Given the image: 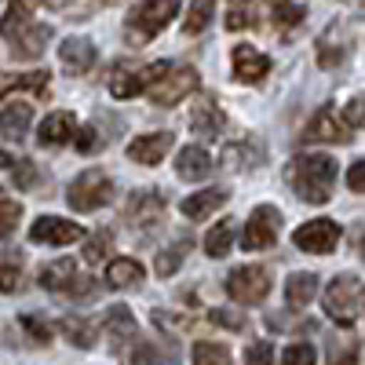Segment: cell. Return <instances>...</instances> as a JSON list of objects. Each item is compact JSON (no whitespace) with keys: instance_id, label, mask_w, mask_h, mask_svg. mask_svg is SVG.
<instances>
[{"instance_id":"cell-41","label":"cell","mask_w":365,"mask_h":365,"mask_svg":"<svg viewBox=\"0 0 365 365\" xmlns=\"http://www.w3.org/2000/svg\"><path fill=\"white\" fill-rule=\"evenodd\" d=\"M282 365H318V354L311 344H289L282 351Z\"/></svg>"},{"instance_id":"cell-30","label":"cell","mask_w":365,"mask_h":365,"mask_svg":"<svg viewBox=\"0 0 365 365\" xmlns=\"http://www.w3.org/2000/svg\"><path fill=\"white\" fill-rule=\"evenodd\" d=\"M58 332L73 344V347H81V351H88V347H96V325H91L88 318H81V314H66L63 322H58Z\"/></svg>"},{"instance_id":"cell-3","label":"cell","mask_w":365,"mask_h":365,"mask_svg":"<svg viewBox=\"0 0 365 365\" xmlns=\"http://www.w3.org/2000/svg\"><path fill=\"white\" fill-rule=\"evenodd\" d=\"M41 285L48 292H58V296H70V299H96L99 292V282L88 278V274H77V263L73 259H55L41 270Z\"/></svg>"},{"instance_id":"cell-11","label":"cell","mask_w":365,"mask_h":365,"mask_svg":"<svg viewBox=\"0 0 365 365\" xmlns=\"http://www.w3.org/2000/svg\"><path fill=\"white\" fill-rule=\"evenodd\" d=\"M81 237H84V230L73 220H63V216H41L34 227H29V241H34V245L63 249V245H73V241H81Z\"/></svg>"},{"instance_id":"cell-45","label":"cell","mask_w":365,"mask_h":365,"mask_svg":"<svg viewBox=\"0 0 365 365\" xmlns=\"http://www.w3.org/2000/svg\"><path fill=\"white\" fill-rule=\"evenodd\" d=\"M344 125L347 128H365V96H354L347 106H344Z\"/></svg>"},{"instance_id":"cell-1","label":"cell","mask_w":365,"mask_h":365,"mask_svg":"<svg viewBox=\"0 0 365 365\" xmlns=\"http://www.w3.org/2000/svg\"><path fill=\"white\" fill-rule=\"evenodd\" d=\"M289 187L296 190L299 201L307 205H325L336 187V161L329 154H299L289 161Z\"/></svg>"},{"instance_id":"cell-31","label":"cell","mask_w":365,"mask_h":365,"mask_svg":"<svg viewBox=\"0 0 365 365\" xmlns=\"http://www.w3.org/2000/svg\"><path fill=\"white\" fill-rule=\"evenodd\" d=\"M22 274H26V267H22V252H15V249H0V292H19L22 289Z\"/></svg>"},{"instance_id":"cell-39","label":"cell","mask_w":365,"mask_h":365,"mask_svg":"<svg viewBox=\"0 0 365 365\" xmlns=\"http://www.w3.org/2000/svg\"><path fill=\"white\" fill-rule=\"evenodd\" d=\"M182 256H187V245H172V249H161L158 259H154V270L161 278H172V274L182 267Z\"/></svg>"},{"instance_id":"cell-15","label":"cell","mask_w":365,"mask_h":365,"mask_svg":"<svg viewBox=\"0 0 365 365\" xmlns=\"http://www.w3.org/2000/svg\"><path fill=\"white\" fill-rule=\"evenodd\" d=\"M223 125H227V117H223V110H220V103L216 99H197V106L190 110V132L197 135V139H216L220 132H223Z\"/></svg>"},{"instance_id":"cell-43","label":"cell","mask_w":365,"mask_h":365,"mask_svg":"<svg viewBox=\"0 0 365 365\" xmlns=\"http://www.w3.org/2000/svg\"><path fill=\"white\" fill-rule=\"evenodd\" d=\"M227 26H230V29H249V26H252L249 0H234V4H230V11H227Z\"/></svg>"},{"instance_id":"cell-32","label":"cell","mask_w":365,"mask_h":365,"mask_svg":"<svg viewBox=\"0 0 365 365\" xmlns=\"http://www.w3.org/2000/svg\"><path fill=\"white\" fill-rule=\"evenodd\" d=\"M325 361L329 365H354L358 361V340L351 332H332L325 344Z\"/></svg>"},{"instance_id":"cell-27","label":"cell","mask_w":365,"mask_h":365,"mask_svg":"<svg viewBox=\"0 0 365 365\" xmlns=\"http://www.w3.org/2000/svg\"><path fill=\"white\" fill-rule=\"evenodd\" d=\"M314 296H318V274H311V270L289 274V282H285V299H289V307L303 311Z\"/></svg>"},{"instance_id":"cell-22","label":"cell","mask_w":365,"mask_h":365,"mask_svg":"<svg viewBox=\"0 0 365 365\" xmlns=\"http://www.w3.org/2000/svg\"><path fill=\"white\" fill-rule=\"evenodd\" d=\"M208 172H212L208 150H201V146H182V150H179V158H175V175H179V179L201 182V179H208Z\"/></svg>"},{"instance_id":"cell-8","label":"cell","mask_w":365,"mask_h":365,"mask_svg":"<svg viewBox=\"0 0 365 365\" xmlns=\"http://www.w3.org/2000/svg\"><path fill=\"white\" fill-rule=\"evenodd\" d=\"M227 296L237 303H263L270 296V270L267 267H237L227 274Z\"/></svg>"},{"instance_id":"cell-10","label":"cell","mask_w":365,"mask_h":365,"mask_svg":"<svg viewBox=\"0 0 365 365\" xmlns=\"http://www.w3.org/2000/svg\"><path fill=\"white\" fill-rule=\"evenodd\" d=\"M165 216V197L161 190H135L125 205V223L135 230H154Z\"/></svg>"},{"instance_id":"cell-35","label":"cell","mask_w":365,"mask_h":365,"mask_svg":"<svg viewBox=\"0 0 365 365\" xmlns=\"http://www.w3.org/2000/svg\"><path fill=\"white\" fill-rule=\"evenodd\" d=\"M194 365H234V358H230V351L223 347V344H212V340H201V344H194Z\"/></svg>"},{"instance_id":"cell-18","label":"cell","mask_w":365,"mask_h":365,"mask_svg":"<svg viewBox=\"0 0 365 365\" xmlns=\"http://www.w3.org/2000/svg\"><path fill=\"white\" fill-rule=\"evenodd\" d=\"M234 73L245 84H259L270 73V58L263 51H256L252 44H237L234 48Z\"/></svg>"},{"instance_id":"cell-7","label":"cell","mask_w":365,"mask_h":365,"mask_svg":"<svg viewBox=\"0 0 365 365\" xmlns=\"http://www.w3.org/2000/svg\"><path fill=\"white\" fill-rule=\"evenodd\" d=\"M278 227H282V212L274 205H256L252 216L241 230V249L245 252H259V249H270L278 241Z\"/></svg>"},{"instance_id":"cell-46","label":"cell","mask_w":365,"mask_h":365,"mask_svg":"<svg viewBox=\"0 0 365 365\" xmlns=\"http://www.w3.org/2000/svg\"><path fill=\"white\" fill-rule=\"evenodd\" d=\"M77 150H81V154H99V150H103V135L88 125V128L77 135Z\"/></svg>"},{"instance_id":"cell-5","label":"cell","mask_w":365,"mask_h":365,"mask_svg":"<svg viewBox=\"0 0 365 365\" xmlns=\"http://www.w3.org/2000/svg\"><path fill=\"white\" fill-rule=\"evenodd\" d=\"M197 88V73L190 66H179V63H165L161 73L150 81L146 88V96L150 103H158V106H175L179 99H187L190 91Z\"/></svg>"},{"instance_id":"cell-37","label":"cell","mask_w":365,"mask_h":365,"mask_svg":"<svg viewBox=\"0 0 365 365\" xmlns=\"http://www.w3.org/2000/svg\"><path fill=\"white\" fill-rule=\"evenodd\" d=\"M110 252H113V234H110V230H99V234L88 237V245H84V263L96 267V263H103Z\"/></svg>"},{"instance_id":"cell-29","label":"cell","mask_w":365,"mask_h":365,"mask_svg":"<svg viewBox=\"0 0 365 365\" xmlns=\"http://www.w3.org/2000/svg\"><path fill=\"white\" fill-rule=\"evenodd\" d=\"M106 332L117 340V344H128L139 336V325H135V314L125 307V303H113L106 311Z\"/></svg>"},{"instance_id":"cell-48","label":"cell","mask_w":365,"mask_h":365,"mask_svg":"<svg viewBox=\"0 0 365 365\" xmlns=\"http://www.w3.org/2000/svg\"><path fill=\"white\" fill-rule=\"evenodd\" d=\"M347 187H351L354 194H365V158L347 168Z\"/></svg>"},{"instance_id":"cell-2","label":"cell","mask_w":365,"mask_h":365,"mask_svg":"<svg viewBox=\"0 0 365 365\" xmlns=\"http://www.w3.org/2000/svg\"><path fill=\"white\" fill-rule=\"evenodd\" d=\"M175 11H179V0H139V8H132L125 22V41L132 48L150 44L175 19Z\"/></svg>"},{"instance_id":"cell-6","label":"cell","mask_w":365,"mask_h":365,"mask_svg":"<svg viewBox=\"0 0 365 365\" xmlns=\"http://www.w3.org/2000/svg\"><path fill=\"white\" fill-rule=\"evenodd\" d=\"M325 314L336 322V325H351L354 314H358V303H361V282L354 274H336L329 285H325Z\"/></svg>"},{"instance_id":"cell-25","label":"cell","mask_w":365,"mask_h":365,"mask_svg":"<svg viewBox=\"0 0 365 365\" xmlns=\"http://www.w3.org/2000/svg\"><path fill=\"white\" fill-rule=\"evenodd\" d=\"M146 278V267L139 259H128V256H120L106 267V285L110 289H139Z\"/></svg>"},{"instance_id":"cell-44","label":"cell","mask_w":365,"mask_h":365,"mask_svg":"<svg viewBox=\"0 0 365 365\" xmlns=\"http://www.w3.org/2000/svg\"><path fill=\"white\" fill-rule=\"evenodd\" d=\"M208 322H212V325H223V329H230V332H241V329H245V318H241L237 311H227V307L208 311Z\"/></svg>"},{"instance_id":"cell-19","label":"cell","mask_w":365,"mask_h":365,"mask_svg":"<svg viewBox=\"0 0 365 365\" xmlns=\"http://www.w3.org/2000/svg\"><path fill=\"white\" fill-rule=\"evenodd\" d=\"M267 158V150L256 143V139H237L223 150V168L230 172H249V168H259Z\"/></svg>"},{"instance_id":"cell-4","label":"cell","mask_w":365,"mask_h":365,"mask_svg":"<svg viewBox=\"0 0 365 365\" xmlns=\"http://www.w3.org/2000/svg\"><path fill=\"white\" fill-rule=\"evenodd\" d=\"M66 201L73 212H99L113 201V179L99 168H88L66 187Z\"/></svg>"},{"instance_id":"cell-24","label":"cell","mask_w":365,"mask_h":365,"mask_svg":"<svg viewBox=\"0 0 365 365\" xmlns=\"http://www.w3.org/2000/svg\"><path fill=\"white\" fill-rule=\"evenodd\" d=\"M48 41H51V26L37 22V26H26L22 34L11 37L8 44H11V55H15V58H37V55L44 51Z\"/></svg>"},{"instance_id":"cell-34","label":"cell","mask_w":365,"mask_h":365,"mask_svg":"<svg viewBox=\"0 0 365 365\" xmlns=\"http://www.w3.org/2000/svg\"><path fill=\"white\" fill-rule=\"evenodd\" d=\"M212 15H216V0H194L190 11H187V22H182V29H187L190 37H197L201 29H208Z\"/></svg>"},{"instance_id":"cell-47","label":"cell","mask_w":365,"mask_h":365,"mask_svg":"<svg viewBox=\"0 0 365 365\" xmlns=\"http://www.w3.org/2000/svg\"><path fill=\"white\" fill-rule=\"evenodd\" d=\"M245 365H274V347L270 344H252L245 351Z\"/></svg>"},{"instance_id":"cell-51","label":"cell","mask_w":365,"mask_h":365,"mask_svg":"<svg viewBox=\"0 0 365 365\" xmlns=\"http://www.w3.org/2000/svg\"><path fill=\"white\" fill-rule=\"evenodd\" d=\"M96 4H117V0H96Z\"/></svg>"},{"instance_id":"cell-50","label":"cell","mask_w":365,"mask_h":365,"mask_svg":"<svg viewBox=\"0 0 365 365\" xmlns=\"http://www.w3.org/2000/svg\"><path fill=\"white\" fill-rule=\"evenodd\" d=\"M358 252H361V259H365V234H361V241H358Z\"/></svg>"},{"instance_id":"cell-42","label":"cell","mask_w":365,"mask_h":365,"mask_svg":"<svg viewBox=\"0 0 365 365\" xmlns=\"http://www.w3.org/2000/svg\"><path fill=\"white\" fill-rule=\"evenodd\" d=\"M11 175H15V187L19 190H34L37 182H41V172H37L34 161H15L11 165Z\"/></svg>"},{"instance_id":"cell-40","label":"cell","mask_w":365,"mask_h":365,"mask_svg":"<svg viewBox=\"0 0 365 365\" xmlns=\"http://www.w3.org/2000/svg\"><path fill=\"white\" fill-rule=\"evenodd\" d=\"M135 365H172V358L158 347V344H146V340H139L135 347H132V354H128Z\"/></svg>"},{"instance_id":"cell-49","label":"cell","mask_w":365,"mask_h":365,"mask_svg":"<svg viewBox=\"0 0 365 365\" xmlns=\"http://www.w3.org/2000/svg\"><path fill=\"white\" fill-rule=\"evenodd\" d=\"M15 165V158L8 154V150H0V168H11Z\"/></svg>"},{"instance_id":"cell-13","label":"cell","mask_w":365,"mask_h":365,"mask_svg":"<svg viewBox=\"0 0 365 365\" xmlns=\"http://www.w3.org/2000/svg\"><path fill=\"white\" fill-rule=\"evenodd\" d=\"M347 55H351V29L344 22L329 26L325 34L318 37V66L322 70H336V66L347 63Z\"/></svg>"},{"instance_id":"cell-17","label":"cell","mask_w":365,"mask_h":365,"mask_svg":"<svg viewBox=\"0 0 365 365\" xmlns=\"http://www.w3.org/2000/svg\"><path fill=\"white\" fill-rule=\"evenodd\" d=\"M168 150H172V135L168 132H150V135H139V139L128 143V158L135 165L150 168V165H161Z\"/></svg>"},{"instance_id":"cell-16","label":"cell","mask_w":365,"mask_h":365,"mask_svg":"<svg viewBox=\"0 0 365 365\" xmlns=\"http://www.w3.org/2000/svg\"><path fill=\"white\" fill-rule=\"evenodd\" d=\"M58 63H63L66 73H88L96 66V44H91V37H66L63 48H58Z\"/></svg>"},{"instance_id":"cell-38","label":"cell","mask_w":365,"mask_h":365,"mask_svg":"<svg viewBox=\"0 0 365 365\" xmlns=\"http://www.w3.org/2000/svg\"><path fill=\"white\" fill-rule=\"evenodd\" d=\"M19 325H22V332H26V336L34 340L37 347L51 344V325H48L41 314H22V318H19Z\"/></svg>"},{"instance_id":"cell-20","label":"cell","mask_w":365,"mask_h":365,"mask_svg":"<svg viewBox=\"0 0 365 365\" xmlns=\"http://www.w3.org/2000/svg\"><path fill=\"white\" fill-rule=\"evenodd\" d=\"M73 132H77V125H73V113L70 110H55V113H48L41 125H37L41 146H63V143L73 139Z\"/></svg>"},{"instance_id":"cell-28","label":"cell","mask_w":365,"mask_h":365,"mask_svg":"<svg viewBox=\"0 0 365 365\" xmlns=\"http://www.w3.org/2000/svg\"><path fill=\"white\" fill-rule=\"evenodd\" d=\"M48 88V70H26V73H0V99H8L11 91H41Z\"/></svg>"},{"instance_id":"cell-14","label":"cell","mask_w":365,"mask_h":365,"mask_svg":"<svg viewBox=\"0 0 365 365\" xmlns=\"http://www.w3.org/2000/svg\"><path fill=\"white\" fill-rule=\"evenodd\" d=\"M146 88H150V66L132 63V58L117 63V70L110 73V91L117 99H135V96H143Z\"/></svg>"},{"instance_id":"cell-36","label":"cell","mask_w":365,"mask_h":365,"mask_svg":"<svg viewBox=\"0 0 365 365\" xmlns=\"http://www.w3.org/2000/svg\"><path fill=\"white\" fill-rule=\"evenodd\" d=\"M19 220H22V205L11 194L0 190V237H11L15 227H19Z\"/></svg>"},{"instance_id":"cell-21","label":"cell","mask_w":365,"mask_h":365,"mask_svg":"<svg viewBox=\"0 0 365 365\" xmlns=\"http://www.w3.org/2000/svg\"><path fill=\"white\" fill-rule=\"evenodd\" d=\"M227 190L223 187H208V190H197V194H190V197H182L179 201V208H182V216L187 220H208L216 208H223L227 205Z\"/></svg>"},{"instance_id":"cell-33","label":"cell","mask_w":365,"mask_h":365,"mask_svg":"<svg viewBox=\"0 0 365 365\" xmlns=\"http://www.w3.org/2000/svg\"><path fill=\"white\" fill-rule=\"evenodd\" d=\"M234 220H223V223H216V227H208V234H205V252L212 256V259H223L227 252H230V245H234Z\"/></svg>"},{"instance_id":"cell-12","label":"cell","mask_w":365,"mask_h":365,"mask_svg":"<svg viewBox=\"0 0 365 365\" xmlns=\"http://www.w3.org/2000/svg\"><path fill=\"white\" fill-rule=\"evenodd\" d=\"M303 143H351V128L332 106H322L311 117V125L303 128Z\"/></svg>"},{"instance_id":"cell-52","label":"cell","mask_w":365,"mask_h":365,"mask_svg":"<svg viewBox=\"0 0 365 365\" xmlns=\"http://www.w3.org/2000/svg\"><path fill=\"white\" fill-rule=\"evenodd\" d=\"M354 4H361V8H365V0H354Z\"/></svg>"},{"instance_id":"cell-9","label":"cell","mask_w":365,"mask_h":365,"mask_svg":"<svg viewBox=\"0 0 365 365\" xmlns=\"http://www.w3.org/2000/svg\"><path fill=\"white\" fill-rule=\"evenodd\" d=\"M292 241H296V249H303V252L325 256V252H332V249L340 245V223H332V220H311V223L296 227Z\"/></svg>"},{"instance_id":"cell-26","label":"cell","mask_w":365,"mask_h":365,"mask_svg":"<svg viewBox=\"0 0 365 365\" xmlns=\"http://www.w3.org/2000/svg\"><path fill=\"white\" fill-rule=\"evenodd\" d=\"M34 8H37V0H8L4 22H0V37L11 41V37L22 34L26 26H34Z\"/></svg>"},{"instance_id":"cell-23","label":"cell","mask_w":365,"mask_h":365,"mask_svg":"<svg viewBox=\"0 0 365 365\" xmlns=\"http://www.w3.org/2000/svg\"><path fill=\"white\" fill-rule=\"evenodd\" d=\"M34 125V110L29 103H4L0 106V139H22Z\"/></svg>"}]
</instances>
